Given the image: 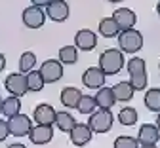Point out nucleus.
Wrapping results in <instances>:
<instances>
[{
	"instance_id": "obj_2",
	"label": "nucleus",
	"mask_w": 160,
	"mask_h": 148,
	"mask_svg": "<svg viewBox=\"0 0 160 148\" xmlns=\"http://www.w3.org/2000/svg\"><path fill=\"white\" fill-rule=\"evenodd\" d=\"M118 46L122 53H137L143 48V34L135 29L120 31L118 34Z\"/></svg>"
},
{
	"instance_id": "obj_12",
	"label": "nucleus",
	"mask_w": 160,
	"mask_h": 148,
	"mask_svg": "<svg viewBox=\"0 0 160 148\" xmlns=\"http://www.w3.org/2000/svg\"><path fill=\"white\" fill-rule=\"evenodd\" d=\"M111 17L116 21V25H118V29H120V31L133 29L135 21H137L135 12H133V10H130V8H118V10H116Z\"/></svg>"
},
{
	"instance_id": "obj_29",
	"label": "nucleus",
	"mask_w": 160,
	"mask_h": 148,
	"mask_svg": "<svg viewBox=\"0 0 160 148\" xmlns=\"http://www.w3.org/2000/svg\"><path fill=\"white\" fill-rule=\"evenodd\" d=\"M128 72L130 74H137V72H147V65H145V59L141 57H133L128 61Z\"/></svg>"
},
{
	"instance_id": "obj_4",
	"label": "nucleus",
	"mask_w": 160,
	"mask_h": 148,
	"mask_svg": "<svg viewBox=\"0 0 160 148\" xmlns=\"http://www.w3.org/2000/svg\"><path fill=\"white\" fill-rule=\"evenodd\" d=\"M40 76L44 78V84H55L63 78V65L55 59H48L40 65Z\"/></svg>"
},
{
	"instance_id": "obj_38",
	"label": "nucleus",
	"mask_w": 160,
	"mask_h": 148,
	"mask_svg": "<svg viewBox=\"0 0 160 148\" xmlns=\"http://www.w3.org/2000/svg\"><path fill=\"white\" fill-rule=\"evenodd\" d=\"M0 114H2V97H0Z\"/></svg>"
},
{
	"instance_id": "obj_20",
	"label": "nucleus",
	"mask_w": 160,
	"mask_h": 148,
	"mask_svg": "<svg viewBox=\"0 0 160 148\" xmlns=\"http://www.w3.org/2000/svg\"><path fill=\"white\" fill-rule=\"evenodd\" d=\"M19 112H21V101H19V97L10 95L8 99H2V114L6 118H12Z\"/></svg>"
},
{
	"instance_id": "obj_30",
	"label": "nucleus",
	"mask_w": 160,
	"mask_h": 148,
	"mask_svg": "<svg viewBox=\"0 0 160 148\" xmlns=\"http://www.w3.org/2000/svg\"><path fill=\"white\" fill-rule=\"evenodd\" d=\"M114 148H139V142L135 137H130V135H122L114 141Z\"/></svg>"
},
{
	"instance_id": "obj_6",
	"label": "nucleus",
	"mask_w": 160,
	"mask_h": 148,
	"mask_svg": "<svg viewBox=\"0 0 160 148\" xmlns=\"http://www.w3.org/2000/svg\"><path fill=\"white\" fill-rule=\"evenodd\" d=\"M4 86L10 91V95H15V97H23L29 91V88H27V76L23 72H12L6 78Z\"/></svg>"
},
{
	"instance_id": "obj_14",
	"label": "nucleus",
	"mask_w": 160,
	"mask_h": 148,
	"mask_svg": "<svg viewBox=\"0 0 160 148\" xmlns=\"http://www.w3.org/2000/svg\"><path fill=\"white\" fill-rule=\"evenodd\" d=\"M160 139V131L156 125L152 123H145L139 127V133H137V142L139 144H156Z\"/></svg>"
},
{
	"instance_id": "obj_18",
	"label": "nucleus",
	"mask_w": 160,
	"mask_h": 148,
	"mask_svg": "<svg viewBox=\"0 0 160 148\" xmlns=\"http://www.w3.org/2000/svg\"><path fill=\"white\" fill-rule=\"evenodd\" d=\"M53 123L57 125V129H59V131L69 133V131L74 127L76 120L72 118L71 112H67V110H59V112H55V122H53Z\"/></svg>"
},
{
	"instance_id": "obj_8",
	"label": "nucleus",
	"mask_w": 160,
	"mask_h": 148,
	"mask_svg": "<svg viewBox=\"0 0 160 148\" xmlns=\"http://www.w3.org/2000/svg\"><path fill=\"white\" fill-rule=\"evenodd\" d=\"M46 21V12L38 6H31L23 10V23L29 29H40Z\"/></svg>"
},
{
	"instance_id": "obj_15",
	"label": "nucleus",
	"mask_w": 160,
	"mask_h": 148,
	"mask_svg": "<svg viewBox=\"0 0 160 148\" xmlns=\"http://www.w3.org/2000/svg\"><path fill=\"white\" fill-rule=\"evenodd\" d=\"M32 118H34V122H36V123L53 125V122H55V110H53V107H50V104L42 103V104H38V107L34 108Z\"/></svg>"
},
{
	"instance_id": "obj_36",
	"label": "nucleus",
	"mask_w": 160,
	"mask_h": 148,
	"mask_svg": "<svg viewBox=\"0 0 160 148\" xmlns=\"http://www.w3.org/2000/svg\"><path fill=\"white\" fill-rule=\"evenodd\" d=\"M156 127H158V131H160V112H158V118H156Z\"/></svg>"
},
{
	"instance_id": "obj_17",
	"label": "nucleus",
	"mask_w": 160,
	"mask_h": 148,
	"mask_svg": "<svg viewBox=\"0 0 160 148\" xmlns=\"http://www.w3.org/2000/svg\"><path fill=\"white\" fill-rule=\"evenodd\" d=\"M111 89H112V93H114V99L120 101V103H128V101L133 97V93H135V89L132 88L130 82H118L116 86L111 88Z\"/></svg>"
},
{
	"instance_id": "obj_31",
	"label": "nucleus",
	"mask_w": 160,
	"mask_h": 148,
	"mask_svg": "<svg viewBox=\"0 0 160 148\" xmlns=\"http://www.w3.org/2000/svg\"><path fill=\"white\" fill-rule=\"evenodd\" d=\"M10 135V129H8V120H0V142L6 141V137Z\"/></svg>"
},
{
	"instance_id": "obj_9",
	"label": "nucleus",
	"mask_w": 160,
	"mask_h": 148,
	"mask_svg": "<svg viewBox=\"0 0 160 148\" xmlns=\"http://www.w3.org/2000/svg\"><path fill=\"white\" fill-rule=\"evenodd\" d=\"M105 78H107L105 72L99 67H90L82 74V84L86 88H90V89H99V88L105 86Z\"/></svg>"
},
{
	"instance_id": "obj_40",
	"label": "nucleus",
	"mask_w": 160,
	"mask_h": 148,
	"mask_svg": "<svg viewBox=\"0 0 160 148\" xmlns=\"http://www.w3.org/2000/svg\"><path fill=\"white\" fill-rule=\"evenodd\" d=\"M158 69H160V65H158Z\"/></svg>"
},
{
	"instance_id": "obj_1",
	"label": "nucleus",
	"mask_w": 160,
	"mask_h": 148,
	"mask_svg": "<svg viewBox=\"0 0 160 148\" xmlns=\"http://www.w3.org/2000/svg\"><path fill=\"white\" fill-rule=\"evenodd\" d=\"M124 53L120 50H105L101 55H99V69L105 72V76H112V74H118L120 70L124 69Z\"/></svg>"
},
{
	"instance_id": "obj_19",
	"label": "nucleus",
	"mask_w": 160,
	"mask_h": 148,
	"mask_svg": "<svg viewBox=\"0 0 160 148\" xmlns=\"http://www.w3.org/2000/svg\"><path fill=\"white\" fill-rule=\"evenodd\" d=\"M80 97H82L80 89L69 86V88H65V89L61 91V104H63V107H67V108H76Z\"/></svg>"
},
{
	"instance_id": "obj_39",
	"label": "nucleus",
	"mask_w": 160,
	"mask_h": 148,
	"mask_svg": "<svg viewBox=\"0 0 160 148\" xmlns=\"http://www.w3.org/2000/svg\"><path fill=\"white\" fill-rule=\"evenodd\" d=\"M107 2H122V0H107Z\"/></svg>"
},
{
	"instance_id": "obj_22",
	"label": "nucleus",
	"mask_w": 160,
	"mask_h": 148,
	"mask_svg": "<svg viewBox=\"0 0 160 148\" xmlns=\"http://www.w3.org/2000/svg\"><path fill=\"white\" fill-rule=\"evenodd\" d=\"M78 61V51L74 46H63L59 50V63L61 65H74Z\"/></svg>"
},
{
	"instance_id": "obj_23",
	"label": "nucleus",
	"mask_w": 160,
	"mask_h": 148,
	"mask_svg": "<svg viewBox=\"0 0 160 148\" xmlns=\"http://www.w3.org/2000/svg\"><path fill=\"white\" fill-rule=\"evenodd\" d=\"M76 110L80 114H92V112L97 110V103H95V99L92 95H82L80 101H78V104H76Z\"/></svg>"
},
{
	"instance_id": "obj_35",
	"label": "nucleus",
	"mask_w": 160,
	"mask_h": 148,
	"mask_svg": "<svg viewBox=\"0 0 160 148\" xmlns=\"http://www.w3.org/2000/svg\"><path fill=\"white\" fill-rule=\"evenodd\" d=\"M139 148H156V144H141Z\"/></svg>"
},
{
	"instance_id": "obj_3",
	"label": "nucleus",
	"mask_w": 160,
	"mask_h": 148,
	"mask_svg": "<svg viewBox=\"0 0 160 148\" xmlns=\"http://www.w3.org/2000/svg\"><path fill=\"white\" fill-rule=\"evenodd\" d=\"M112 122H114V116L111 114V110L99 108V110H95V112L90 114L88 125H90V129L93 133H107L112 127Z\"/></svg>"
},
{
	"instance_id": "obj_25",
	"label": "nucleus",
	"mask_w": 160,
	"mask_h": 148,
	"mask_svg": "<svg viewBox=\"0 0 160 148\" xmlns=\"http://www.w3.org/2000/svg\"><path fill=\"white\" fill-rule=\"evenodd\" d=\"M25 76H27V88H29V91H42L44 78L40 76L38 70H29Z\"/></svg>"
},
{
	"instance_id": "obj_26",
	"label": "nucleus",
	"mask_w": 160,
	"mask_h": 148,
	"mask_svg": "<svg viewBox=\"0 0 160 148\" xmlns=\"http://www.w3.org/2000/svg\"><path fill=\"white\" fill-rule=\"evenodd\" d=\"M137 118H139V114L132 107H124L122 110L118 112V122L122 123V125H135L137 123Z\"/></svg>"
},
{
	"instance_id": "obj_11",
	"label": "nucleus",
	"mask_w": 160,
	"mask_h": 148,
	"mask_svg": "<svg viewBox=\"0 0 160 148\" xmlns=\"http://www.w3.org/2000/svg\"><path fill=\"white\" fill-rule=\"evenodd\" d=\"M69 135H71V142L74 144V146H84L86 142H90L92 141V135H93V131L90 129V125L88 123H74V127L69 131Z\"/></svg>"
},
{
	"instance_id": "obj_34",
	"label": "nucleus",
	"mask_w": 160,
	"mask_h": 148,
	"mask_svg": "<svg viewBox=\"0 0 160 148\" xmlns=\"http://www.w3.org/2000/svg\"><path fill=\"white\" fill-rule=\"evenodd\" d=\"M8 148H27L25 144H21V142H13V144H10Z\"/></svg>"
},
{
	"instance_id": "obj_37",
	"label": "nucleus",
	"mask_w": 160,
	"mask_h": 148,
	"mask_svg": "<svg viewBox=\"0 0 160 148\" xmlns=\"http://www.w3.org/2000/svg\"><path fill=\"white\" fill-rule=\"evenodd\" d=\"M156 12H158V15H160V0H158V4H156Z\"/></svg>"
},
{
	"instance_id": "obj_32",
	"label": "nucleus",
	"mask_w": 160,
	"mask_h": 148,
	"mask_svg": "<svg viewBox=\"0 0 160 148\" xmlns=\"http://www.w3.org/2000/svg\"><path fill=\"white\" fill-rule=\"evenodd\" d=\"M32 6H38V8H46L50 4V0H31Z\"/></svg>"
},
{
	"instance_id": "obj_7",
	"label": "nucleus",
	"mask_w": 160,
	"mask_h": 148,
	"mask_svg": "<svg viewBox=\"0 0 160 148\" xmlns=\"http://www.w3.org/2000/svg\"><path fill=\"white\" fill-rule=\"evenodd\" d=\"M69 4L65 0H50V4L46 6V17H50L55 23H63L69 17Z\"/></svg>"
},
{
	"instance_id": "obj_10",
	"label": "nucleus",
	"mask_w": 160,
	"mask_h": 148,
	"mask_svg": "<svg viewBox=\"0 0 160 148\" xmlns=\"http://www.w3.org/2000/svg\"><path fill=\"white\" fill-rule=\"evenodd\" d=\"M53 137V129L52 125H44V123H36L29 131V139L32 144H48Z\"/></svg>"
},
{
	"instance_id": "obj_28",
	"label": "nucleus",
	"mask_w": 160,
	"mask_h": 148,
	"mask_svg": "<svg viewBox=\"0 0 160 148\" xmlns=\"http://www.w3.org/2000/svg\"><path fill=\"white\" fill-rule=\"evenodd\" d=\"M147 80H149L147 72L130 74V84H132V88H133L135 91H141V89H145V88H147Z\"/></svg>"
},
{
	"instance_id": "obj_13",
	"label": "nucleus",
	"mask_w": 160,
	"mask_h": 148,
	"mask_svg": "<svg viewBox=\"0 0 160 148\" xmlns=\"http://www.w3.org/2000/svg\"><path fill=\"white\" fill-rule=\"evenodd\" d=\"M95 46H97V36H95L93 31L82 29V31L76 32V36H74V48L82 50V51H92Z\"/></svg>"
},
{
	"instance_id": "obj_5",
	"label": "nucleus",
	"mask_w": 160,
	"mask_h": 148,
	"mask_svg": "<svg viewBox=\"0 0 160 148\" xmlns=\"http://www.w3.org/2000/svg\"><path fill=\"white\" fill-rule=\"evenodd\" d=\"M31 127H32V122L29 120V116H25L21 112L12 116V118H8V129H10V133L13 137H25V135H29Z\"/></svg>"
},
{
	"instance_id": "obj_21",
	"label": "nucleus",
	"mask_w": 160,
	"mask_h": 148,
	"mask_svg": "<svg viewBox=\"0 0 160 148\" xmlns=\"http://www.w3.org/2000/svg\"><path fill=\"white\" fill-rule=\"evenodd\" d=\"M99 32L105 38H114V36L120 34V29H118L116 21L112 17H105V19H101V23H99Z\"/></svg>"
},
{
	"instance_id": "obj_33",
	"label": "nucleus",
	"mask_w": 160,
	"mask_h": 148,
	"mask_svg": "<svg viewBox=\"0 0 160 148\" xmlns=\"http://www.w3.org/2000/svg\"><path fill=\"white\" fill-rule=\"evenodd\" d=\"M6 69V57L2 55V53H0V72H2Z\"/></svg>"
},
{
	"instance_id": "obj_16",
	"label": "nucleus",
	"mask_w": 160,
	"mask_h": 148,
	"mask_svg": "<svg viewBox=\"0 0 160 148\" xmlns=\"http://www.w3.org/2000/svg\"><path fill=\"white\" fill-rule=\"evenodd\" d=\"M95 103H97V108H107V110H111L112 107H114V103H116V99H114V93H112V89L111 88H99V91L95 93Z\"/></svg>"
},
{
	"instance_id": "obj_27",
	"label": "nucleus",
	"mask_w": 160,
	"mask_h": 148,
	"mask_svg": "<svg viewBox=\"0 0 160 148\" xmlns=\"http://www.w3.org/2000/svg\"><path fill=\"white\" fill-rule=\"evenodd\" d=\"M36 65V55L32 51H25L21 57H19V72L27 74L29 70H32Z\"/></svg>"
},
{
	"instance_id": "obj_24",
	"label": "nucleus",
	"mask_w": 160,
	"mask_h": 148,
	"mask_svg": "<svg viewBox=\"0 0 160 148\" xmlns=\"http://www.w3.org/2000/svg\"><path fill=\"white\" fill-rule=\"evenodd\" d=\"M145 104L152 112H160V88H152L145 93Z\"/></svg>"
}]
</instances>
